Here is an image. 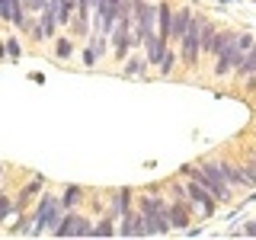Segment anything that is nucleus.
Segmentation results:
<instances>
[{"mask_svg":"<svg viewBox=\"0 0 256 240\" xmlns=\"http://www.w3.org/2000/svg\"><path fill=\"white\" fill-rule=\"evenodd\" d=\"M77 224H80V208H70V212H64L52 237H77Z\"/></svg>","mask_w":256,"mask_h":240,"instance_id":"4468645a","label":"nucleus"},{"mask_svg":"<svg viewBox=\"0 0 256 240\" xmlns=\"http://www.w3.org/2000/svg\"><path fill=\"white\" fill-rule=\"evenodd\" d=\"M6 42V54H10V61H16L22 54V42H20V36H10V38H4Z\"/></svg>","mask_w":256,"mask_h":240,"instance_id":"5701e85b","label":"nucleus"},{"mask_svg":"<svg viewBox=\"0 0 256 240\" xmlns=\"http://www.w3.org/2000/svg\"><path fill=\"white\" fill-rule=\"evenodd\" d=\"M244 234H246V237H256V218L244 224Z\"/></svg>","mask_w":256,"mask_h":240,"instance_id":"b1692460","label":"nucleus"},{"mask_svg":"<svg viewBox=\"0 0 256 240\" xmlns=\"http://www.w3.org/2000/svg\"><path fill=\"white\" fill-rule=\"evenodd\" d=\"M250 74H256V45L250 48V52H246V58L237 64V70H234V80H237V84H244V80L250 77Z\"/></svg>","mask_w":256,"mask_h":240,"instance_id":"f3484780","label":"nucleus"},{"mask_svg":"<svg viewBox=\"0 0 256 240\" xmlns=\"http://www.w3.org/2000/svg\"><path fill=\"white\" fill-rule=\"evenodd\" d=\"M192 221L196 218H192L186 198H170V224H173V230H189Z\"/></svg>","mask_w":256,"mask_h":240,"instance_id":"9b49d317","label":"nucleus"},{"mask_svg":"<svg viewBox=\"0 0 256 240\" xmlns=\"http://www.w3.org/2000/svg\"><path fill=\"white\" fill-rule=\"evenodd\" d=\"M138 212L144 214V224H148V237H164L173 230L170 224V196H164L160 189H148L134 198Z\"/></svg>","mask_w":256,"mask_h":240,"instance_id":"f257e3e1","label":"nucleus"},{"mask_svg":"<svg viewBox=\"0 0 256 240\" xmlns=\"http://www.w3.org/2000/svg\"><path fill=\"white\" fill-rule=\"evenodd\" d=\"M93 4L96 0H77V13H74L70 29H74V36L80 42H86V36L93 32Z\"/></svg>","mask_w":256,"mask_h":240,"instance_id":"0eeeda50","label":"nucleus"},{"mask_svg":"<svg viewBox=\"0 0 256 240\" xmlns=\"http://www.w3.org/2000/svg\"><path fill=\"white\" fill-rule=\"evenodd\" d=\"M180 173H182V176H192V180H198V182H202V186L212 192L214 198H218L221 205H228L230 198H234V189H230L228 182L221 180V173L214 170V164H212L208 157H205V160H198V164H186Z\"/></svg>","mask_w":256,"mask_h":240,"instance_id":"20e7f679","label":"nucleus"},{"mask_svg":"<svg viewBox=\"0 0 256 240\" xmlns=\"http://www.w3.org/2000/svg\"><path fill=\"white\" fill-rule=\"evenodd\" d=\"M134 189H128V186H118V189H112V196H109V212L116 214V218H122L125 212H132L134 208Z\"/></svg>","mask_w":256,"mask_h":240,"instance_id":"9d476101","label":"nucleus"},{"mask_svg":"<svg viewBox=\"0 0 256 240\" xmlns=\"http://www.w3.org/2000/svg\"><path fill=\"white\" fill-rule=\"evenodd\" d=\"M250 154H253V157H256V148H250Z\"/></svg>","mask_w":256,"mask_h":240,"instance_id":"cd10ccee","label":"nucleus"},{"mask_svg":"<svg viewBox=\"0 0 256 240\" xmlns=\"http://www.w3.org/2000/svg\"><path fill=\"white\" fill-rule=\"evenodd\" d=\"M13 212H16V196H13V192H6V189H0V224L10 218Z\"/></svg>","mask_w":256,"mask_h":240,"instance_id":"412c9836","label":"nucleus"},{"mask_svg":"<svg viewBox=\"0 0 256 240\" xmlns=\"http://www.w3.org/2000/svg\"><path fill=\"white\" fill-rule=\"evenodd\" d=\"M4 173H6V166H4V164H0V180H4Z\"/></svg>","mask_w":256,"mask_h":240,"instance_id":"a878e982","label":"nucleus"},{"mask_svg":"<svg viewBox=\"0 0 256 240\" xmlns=\"http://www.w3.org/2000/svg\"><path fill=\"white\" fill-rule=\"evenodd\" d=\"M237 164H240V170H244L246 182H250V189H256V157H253V154H246L244 160H237Z\"/></svg>","mask_w":256,"mask_h":240,"instance_id":"4be33fe9","label":"nucleus"},{"mask_svg":"<svg viewBox=\"0 0 256 240\" xmlns=\"http://www.w3.org/2000/svg\"><path fill=\"white\" fill-rule=\"evenodd\" d=\"M173 10L176 6L170 0H157V32L170 42V29H173Z\"/></svg>","mask_w":256,"mask_h":240,"instance_id":"ddd939ff","label":"nucleus"},{"mask_svg":"<svg viewBox=\"0 0 256 240\" xmlns=\"http://www.w3.org/2000/svg\"><path fill=\"white\" fill-rule=\"evenodd\" d=\"M74 48H77V38L58 36V38H54V58H58V61H70V58H74Z\"/></svg>","mask_w":256,"mask_h":240,"instance_id":"a211bd4d","label":"nucleus"},{"mask_svg":"<svg viewBox=\"0 0 256 240\" xmlns=\"http://www.w3.org/2000/svg\"><path fill=\"white\" fill-rule=\"evenodd\" d=\"M202 22H205V13H198L192 16V22H189V32L182 36V42H180V61L186 64L189 70H198V64H202Z\"/></svg>","mask_w":256,"mask_h":240,"instance_id":"39448f33","label":"nucleus"},{"mask_svg":"<svg viewBox=\"0 0 256 240\" xmlns=\"http://www.w3.org/2000/svg\"><path fill=\"white\" fill-rule=\"evenodd\" d=\"M84 202H86V189L84 186H74V182H70V186L61 189V205L68 208V212H70V208H80Z\"/></svg>","mask_w":256,"mask_h":240,"instance_id":"dca6fc26","label":"nucleus"},{"mask_svg":"<svg viewBox=\"0 0 256 240\" xmlns=\"http://www.w3.org/2000/svg\"><path fill=\"white\" fill-rule=\"evenodd\" d=\"M118 237H148V224H144V214L138 212V205L118 218Z\"/></svg>","mask_w":256,"mask_h":240,"instance_id":"6e6552de","label":"nucleus"},{"mask_svg":"<svg viewBox=\"0 0 256 240\" xmlns=\"http://www.w3.org/2000/svg\"><path fill=\"white\" fill-rule=\"evenodd\" d=\"M10 54H6V42H0V61H6Z\"/></svg>","mask_w":256,"mask_h":240,"instance_id":"393cba45","label":"nucleus"},{"mask_svg":"<svg viewBox=\"0 0 256 240\" xmlns=\"http://www.w3.org/2000/svg\"><path fill=\"white\" fill-rule=\"evenodd\" d=\"M234 36H237V29H221V32H218V38H214V42L208 45L205 58H212V61H214V58H218V54H221V48L228 45V42H230V38H234Z\"/></svg>","mask_w":256,"mask_h":240,"instance_id":"6ab92c4d","label":"nucleus"},{"mask_svg":"<svg viewBox=\"0 0 256 240\" xmlns=\"http://www.w3.org/2000/svg\"><path fill=\"white\" fill-rule=\"evenodd\" d=\"M20 4H22V6H26V10H29V4H32V0H20Z\"/></svg>","mask_w":256,"mask_h":240,"instance_id":"bb28decb","label":"nucleus"},{"mask_svg":"<svg viewBox=\"0 0 256 240\" xmlns=\"http://www.w3.org/2000/svg\"><path fill=\"white\" fill-rule=\"evenodd\" d=\"M118 68H122V74H125V77H148L150 61H148V54H144L141 48H138V52H132L122 64H118Z\"/></svg>","mask_w":256,"mask_h":240,"instance_id":"f8f14e48","label":"nucleus"},{"mask_svg":"<svg viewBox=\"0 0 256 240\" xmlns=\"http://www.w3.org/2000/svg\"><path fill=\"white\" fill-rule=\"evenodd\" d=\"M214 164V170L221 173V180L228 182L230 189H250V182H246V176H244V170H240V164H234V160H228V157H208Z\"/></svg>","mask_w":256,"mask_h":240,"instance_id":"423d86ee","label":"nucleus"},{"mask_svg":"<svg viewBox=\"0 0 256 240\" xmlns=\"http://www.w3.org/2000/svg\"><path fill=\"white\" fill-rule=\"evenodd\" d=\"M93 237H118V218L112 212H106L102 218H96L93 224Z\"/></svg>","mask_w":256,"mask_h":240,"instance_id":"2eb2a0df","label":"nucleus"},{"mask_svg":"<svg viewBox=\"0 0 256 240\" xmlns=\"http://www.w3.org/2000/svg\"><path fill=\"white\" fill-rule=\"evenodd\" d=\"M192 16H196V10H192V6H176V10H173V29H170V45H173V48H180L182 36L189 32Z\"/></svg>","mask_w":256,"mask_h":240,"instance_id":"1a4fd4ad","label":"nucleus"},{"mask_svg":"<svg viewBox=\"0 0 256 240\" xmlns=\"http://www.w3.org/2000/svg\"><path fill=\"white\" fill-rule=\"evenodd\" d=\"M68 208L61 205V192H38L36 212H32V234L29 237H42V234H54L58 221L64 218Z\"/></svg>","mask_w":256,"mask_h":240,"instance_id":"7ed1b4c3","label":"nucleus"},{"mask_svg":"<svg viewBox=\"0 0 256 240\" xmlns=\"http://www.w3.org/2000/svg\"><path fill=\"white\" fill-rule=\"evenodd\" d=\"M176 64H180V52L170 45V48H166V54H164V61H160V77H173Z\"/></svg>","mask_w":256,"mask_h":240,"instance_id":"aec40b11","label":"nucleus"},{"mask_svg":"<svg viewBox=\"0 0 256 240\" xmlns=\"http://www.w3.org/2000/svg\"><path fill=\"white\" fill-rule=\"evenodd\" d=\"M253 45H256V36H253V32H240V29H237V36L230 38V42L221 48V54L214 58L212 77L218 80V84L230 80V77H234V70H237V64L246 58V52H250Z\"/></svg>","mask_w":256,"mask_h":240,"instance_id":"f03ea898","label":"nucleus"}]
</instances>
